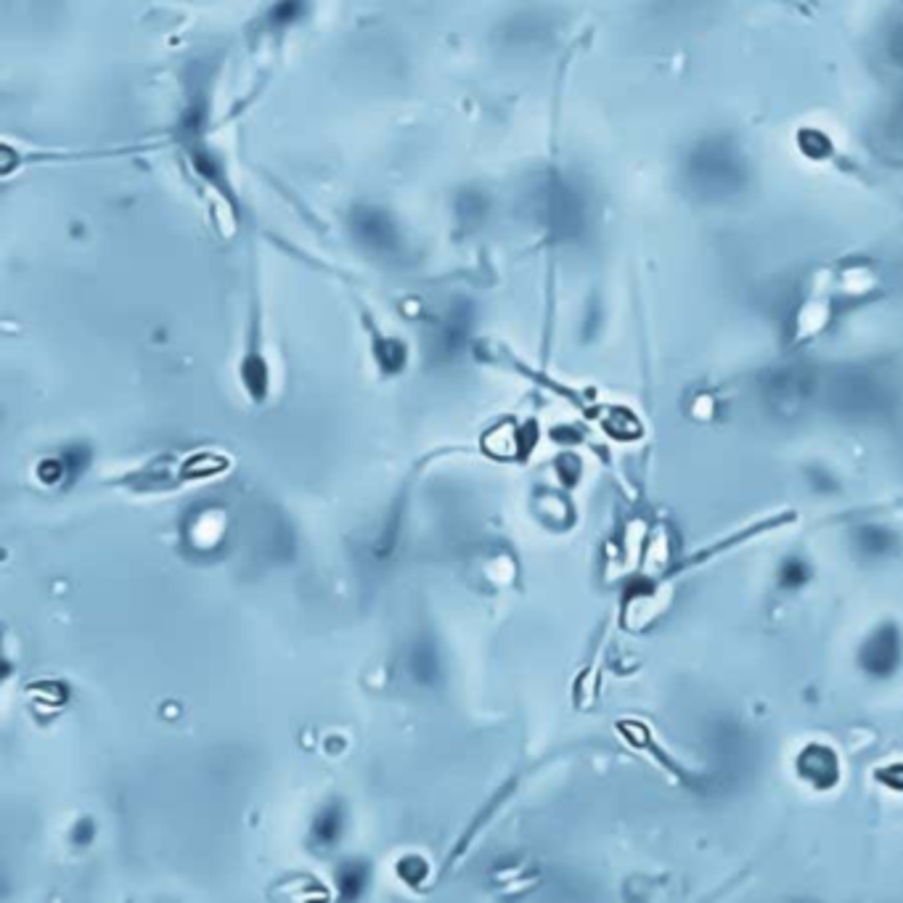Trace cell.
<instances>
[{
  "instance_id": "2",
  "label": "cell",
  "mask_w": 903,
  "mask_h": 903,
  "mask_svg": "<svg viewBox=\"0 0 903 903\" xmlns=\"http://www.w3.org/2000/svg\"><path fill=\"white\" fill-rule=\"evenodd\" d=\"M360 869H355V874L350 877V869H344L342 871V888H344V892H358V888H360V874H358Z\"/></svg>"
},
{
  "instance_id": "1",
  "label": "cell",
  "mask_w": 903,
  "mask_h": 903,
  "mask_svg": "<svg viewBox=\"0 0 903 903\" xmlns=\"http://www.w3.org/2000/svg\"><path fill=\"white\" fill-rule=\"evenodd\" d=\"M337 829H339V819H337L334 813L323 816V819L318 821V837L320 840H334V837H337Z\"/></svg>"
}]
</instances>
